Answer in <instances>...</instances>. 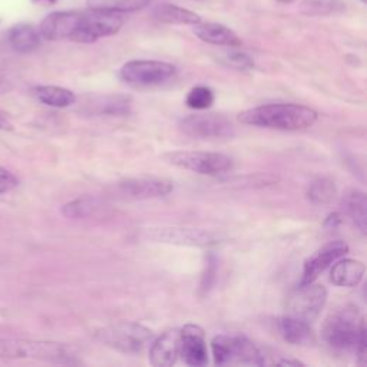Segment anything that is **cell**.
<instances>
[{
	"mask_svg": "<svg viewBox=\"0 0 367 367\" xmlns=\"http://www.w3.org/2000/svg\"><path fill=\"white\" fill-rule=\"evenodd\" d=\"M279 2H282V4H289V2H293V0H279Z\"/></svg>",
	"mask_w": 367,
	"mask_h": 367,
	"instance_id": "cell-35",
	"label": "cell"
},
{
	"mask_svg": "<svg viewBox=\"0 0 367 367\" xmlns=\"http://www.w3.org/2000/svg\"><path fill=\"white\" fill-rule=\"evenodd\" d=\"M194 33L198 39L210 44L229 46V48H237V46H241V39L239 37V35L233 29H229L221 23L200 22L194 25Z\"/></svg>",
	"mask_w": 367,
	"mask_h": 367,
	"instance_id": "cell-17",
	"label": "cell"
},
{
	"mask_svg": "<svg viewBox=\"0 0 367 367\" xmlns=\"http://www.w3.org/2000/svg\"><path fill=\"white\" fill-rule=\"evenodd\" d=\"M179 357V330L172 329L162 333L152 342L150 349V361L157 367H169Z\"/></svg>",
	"mask_w": 367,
	"mask_h": 367,
	"instance_id": "cell-15",
	"label": "cell"
},
{
	"mask_svg": "<svg viewBox=\"0 0 367 367\" xmlns=\"http://www.w3.org/2000/svg\"><path fill=\"white\" fill-rule=\"evenodd\" d=\"M275 364H282V366H304V363H301L299 360H290V359L279 360V361H275Z\"/></svg>",
	"mask_w": 367,
	"mask_h": 367,
	"instance_id": "cell-32",
	"label": "cell"
},
{
	"mask_svg": "<svg viewBox=\"0 0 367 367\" xmlns=\"http://www.w3.org/2000/svg\"><path fill=\"white\" fill-rule=\"evenodd\" d=\"M19 186L18 178L6 168L0 167V194H8Z\"/></svg>",
	"mask_w": 367,
	"mask_h": 367,
	"instance_id": "cell-30",
	"label": "cell"
},
{
	"mask_svg": "<svg viewBox=\"0 0 367 367\" xmlns=\"http://www.w3.org/2000/svg\"><path fill=\"white\" fill-rule=\"evenodd\" d=\"M356 356L360 364L366 363V321L361 317L360 318V329H359V339L356 343Z\"/></svg>",
	"mask_w": 367,
	"mask_h": 367,
	"instance_id": "cell-31",
	"label": "cell"
},
{
	"mask_svg": "<svg viewBox=\"0 0 367 367\" xmlns=\"http://www.w3.org/2000/svg\"><path fill=\"white\" fill-rule=\"evenodd\" d=\"M9 43L18 54H30L40 46L42 36L36 28L28 23L15 25L9 30Z\"/></svg>",
	"mask_w": 367,
	"mask_h": 367,
	"instance_id": "cell-19",
	"label": "cell"
},
{
	"mask_svg": "<svg viewBox=\"0 0 367 367\" xmlns=\"http://www.w3.org/2000/svg\"><path fill=\"white\" fill-rule=\"evenodd\" d=\"M214 100H215V95L211 88L208 86H195L193 88L188 95H187V100H186V104L188 108L191 109H195V111H205L208 108L212 107L214 104Z\"/></svg>",
	"mask_w": 367,
	"mask_h": 367,
	"instance_id": "cell-27",
	"label": "cell"
},
{
	"mask_svg": "<svg viewBox=\"0 0 367 367\" xmlns=\"http://www.w3.org/2000/svg\"><path fill=\"white\" fill-rule=\"evenodd\" d=\"M318 115L314 109L296 104H270L243 111L239 121L244 125L277 131H301L313 126Z\"/></svg>",
	"mask_w": 367,
	"mask_h": 367,
	"instance_id": "cell-2",
	"label": "cell"
},
{
	"mask_svg": "<svg viewBox=\"0 0 367 367\" xmlns=\"http://www.w3.org/2000/svg\"><path fill=\"white\" fill-rule=\"evenodd\" d=\"M164 160L178 168L187 169L200 175L217 176L233 169V160L219 152L201 151H175L164 155Z\"/></svg>",
	"mask_w": 367,
	"mask_h": 367,
	"instance_id": "cell-7",
	"label": "cell"
},
{
	"mask_svg": "<svg viewBox=\"0 0 367 367\" xmlns=\"http://www.w3.org/2000/svg\"><path fill=\"white\" fill-rule=\"evenodd\" d=\"M277 329L280 336L291 344L308 346L314 343V335L307 321L294 315L286 314L277 318Z\"/></svg>",
	"mask_w": 367,
	"mask_h": 367,
	"instance_id": "cell-16",
	"label": "cell"
},
{
	"mask_svg": "<svg viewBox=\"0 0 367 367\" xmlns=\"http://www.w3.org/2000/svg\"><path fill=\"white\" fill-rule=\"evenodd\" d=\"M98 208V201L94 198H78L75 201H71L62 207V214L66 218L79 219L86 218L94 214V211Z\"/></svg>",
	"mask_w": 367,
	"mask_h": 367,
	"instance_id": "cell-28",
	"label": "cell"
},
{
	"mask_svg": "<svg viewBox=\"0 0 367 367\" xmlns=\"http://www.w3.org/2000/svg\"><path fill=\"white\" fill-rule=\"evenodd\" d=\"M95 107L98 115L118 116L129 112L131 101L126 97H104V98H98Z\"/></svg>",
	"mask_w": 367,
	"mask_h": 367,
	"instance_id": "cell-26",
	"label": "cell"
},
{
	"mask_svg": "<svg viewBox=\"0 0 367 367\" xmlns=\"http://www.w3.org/2000/svg\"><path fill=\"white\" fill-rule=\"evenodd\" d=\"M0 359H32L54 363H71L73 354L62 343L25 339H0Z\"/></svg>",
	"mask_w": 367,
	"mask_h": 367,
	"instance_id": "cell-3",
	"label": "cell"
},
{
	"mask_svg": "<svg viewBox=\"0 0 367 367\" xmlns=\"http://www.w3.org/2000/svg\"><path fill=\"white\" fill-rule=\"evenodd\" d=\"M360 318L357 307L354 306H347L332 314L321 332L326 344L336 351H354L359 339Z\"/></svg>",
	"mask_w": 367,
	"mask_h": 367,
	"instance_id": "cell-5",
	"label": "cell"
},
{
	"mask_svg": "<svg viewBox=\"0 0 367 367\" xmlns=\"http://www.w3.org/2000/svg\"><path fill=\"white\" fill-rule=\"evenodd\" d=\"M336 193L335 182L326 176H320L308 186L307 198L314 205H326L335 200Z\"/></svg>",
	"mask_w": 367,
	"mask_h": 367,
	"instance_id": "cell-24",
	"label": "cell"
},
{
	"mask_svg": "<svg viewBox=\"0 0 367 367\" xmlns=\"http://www.w3.org/2000/svg\"><path fill=\"white\" fill-rule=\"evenodd\" d=\"M141 239L151 243L188 246V247H214L219 239L207 229L201 228H182V227H152L145 228Z\"/></svg>",
	"mask_w": 367,
	"mask_h": 367,
	"instance_id": "cell-8",
	"label": "cell"
},
{
	"mask_svg": "<svg viewBox=\"0 0 367 367\" xmlns=\"http://www.w3.org/2000/svg\"><path fill=\"white\" fill-rule=\"evenodd\" d=\"M179 129L197 140H222L234 135L231 121L217 114H195L182 118Z\"/></svg>",
	"mask_w": 367,
	"mask_h": 367,
	"instance_id": "cell-11",
	"label": "cell"
},
{
	"mask_svg": "<svg viewBox=\"0 0 367 367\" xmlns=\"http://www.w3.org/2000/svg\"><path fill=\"white\" fill-rule=\"evenodd\" d=\"M176 73V68L161 61H129L121 68V78L132 86H158Z\"/></svg>",
	"mask_w": 367,
	"mask_h": 367,
	"instance_id": "cell-9",
	"label": "cell"
},
{
	"mask_svg": "<svg viewBox=\"0 0 367 367\" xmlns=\"http://www.w3.org/2000/svg\"><path fill=\"white\" fill-rule=\"evenodd\" d=\"M179 356L184 363L201 367L208 363L205 332L197 325H187L179 330Z\"/></svg>",
	"mask_w": 367,
	"mask_h": 367,
	"instance_id": "cell-14",
	"label": "cell"
},
{
	"mask_svg": "<svg viewBox=\"0 0 367 367\" xmlns=\"http://www.w3.org/2000/svg\"><path fill=\"white\" fill-rule=\"evenodd\" d=\"M214 363L218 366H263L264 356L260 349L240 335H218L211 342Z\"/></svg>",
	"mask_w": 367,
	"mask_h": 367,
	"instance_id": "cell-4",
	"label": "cell"
},
{
	"mask_svg": "<svg viewBox=\"0 0 367 367\" xmlns=\"http://www.w3.org/2000/svg\"><path fill=\"white\" fill-rule=\"evenodd\" d=\"M327 301V290L325 286L308 283L299 287L287 299V314L301 318L307 323L315 320Z\"/></svg>",
	"mask_w": 367,
	"mask_h": 367,
	"instance_id": "cell-10",
	"label": "cell"
},
{
	"mask_svg": "<svg viewBox=\"0 0 367 367\" xmlns=\"http://www.w3.org/2000/svg\"><path fill=\"white\" fill-rule=\"evenodd\" d=\"M344 9L342 0H304L300 12L307 16H329Z\"/></svg>",
	"mask_w": 367,
	"mask_h": 367,
	"instance_id": "cell-25",
	"label": "cell"
},
{
	"mask_svg": "<svg viewBox=\"0 0 367 367\" xmlns=\"http://www.w3.org/2000/svg\"><path fill=\"white\" fill-rule=\"evenodd\" d=\"M347 253L349 246L340 240L332 241L317 250L304 263L300 284H308L315 282L321 272H325L330 265H333L337 260L343 258Z\"/></svg>",
	"mask_w": 367,
	"mask_h": 367,
	"instance_id": "cell-13",
	"label": "cell"
},
{
	"mask_svg": "<svg viewBox=\"0 0 367 367\" xmlns=\"http://www.w3.org/2000/svg\"><path fill=\"white\" fill-rule=\"evenodd\" d=\"M124 26L119 13L100 11H64L46 16L39 33L46 40H69L76 43H92L98 39L116 35Z\"/></svg>",
	"mask_w": 367,
	"mask_h": 367,
	"instance_id": "cell-1",
	"label": "cell"
},
{
	"mask_svg": "<svg viewBox=\"0 0 367 367\" xmlns=\"http://www.w3.org/2000/svg\"><path fill=\"white\" fill-rule=\"evenodd\" d=\"M152 16L167 25H197L201 22L200 15L195 12H191L188 9H184L181 6L172 5V4H161L154 8Z\"/></svg>",
	"mask_w": 367,
	"mask_h": 367,
	"instance_id": "cell-20",
	"label": "cell"
},
{
	"mask_svg": "<svg viewBox=\"0 0 367 367\" xmlns=\"http://www.w3.org/2000/svg\"><path fill=\"white\" fill-rule=\"evenodd\" d=\"M150 4L151 0H86L88 9L109 13L138 12L150 6Z\"/></svg>",
	"mask_w": 367,
	"mask_h": 367,
	"instance_id": "cell-22",
	"label": "cell"
},
{
	"mask_svg": "<svg viewBox=\"0 0 367 367\" xmlns=\"http://www.w3.org/2000/svg\"><path fill=\"white\" fill-rule=\"evenodd\" d=\"M360 2H361L363 5H366V2H367V0H360Z\"/></svg>",
	"mask_w": 367,
	"mask_h": 367,
	"instance_id": "cell-36",
	"label": "cell"
},
{
	"mask_svg": "<svg viewBox=\"0 0 367 367\" xmlns=\"http://www.w3.org/2000/svg\"><path fill=\"white\" fill-rule=\"evenodd\" d=\"M35 2H39V0H35ZM44 2H48V4H56V0H44Z\"/></svg>",
	"mask_w": 367,
	"mask_h": 367,
	"instance_id": "cell-34",
	"label": "cell"
},
{
	"mask_svg": "<svg viewBox=\"0 0 367 367\" xmlns=\"http://www.w3.org/2000/svg\"><path fill=\"white\" fill-rule=\"evenodd\" d=\"M225 62L240 71H248L254 68V61L244 52H231L225 56Z\"/></svg>",
	"mask_w": 367,
	"mask_h": 367,
	"instance_id": "cell-29",
	"label": "cell"
},
{
	"mask_svg": "<svg viewBox=\"0 0 367 367\" xmlns=\"http://www.w3.org/2000/svg\"><path fill=\"white\" fill-rule=\"evenodd\" d=\"M11 122L8 121V118L6 116H4L2 114H0V129H11Z\"/></svg>",
	"mask_w": 367,
	"mask_h": 367,
	"instance_id": "cell-33",
	"label": "cell"
},
{
	"mask_svg": "<svg viewBox=\"0 0 367 367\" xmlns=\"http://www.w3.org/2000/svg\"><path fill=\"white\" fill-rule=\"evenodd\" d=\"M174 184L164 178H128L116 184V191L131 200H154L171 194Z\"/></svg>",
	"mask_w": 367,
	"mask_h": 367,
	"instance_id": "cell-12",
	"label": "cell"
},
{
	"mask_svg": "<svg viewBox=\"0 0 367 367\" xmlns=\"http://www.w3.org/2000/svg\"><path fill=\"white\" fill-rule=\"evenodd\" d=\"M346 214L351 218L353 224L361 234H366V195L363 191L351 190L343 198Z\"/></svg>",
	"mask_w": 367,
	"mask_h": 367,
	"instance_id": "cell-23",
	"label": "cell"
},
{
	"mask_svg": "<svg viewBox=\"0 0 367 367\" xmlns=\"http://www.w3.org/2000/svg\"><path fill=\"white\" fill-rule=\"evenodd\" d=\"M152 337V330L135 321H121L98 332V339L104 344L128 354L141 353Z\"/></svg>",
	"mask_w": 367,
	"mask_h": 367,
	"instance_id": "cell-6",
	"label": "cell"
},
{
	"mask_svg": "<svg viewBox=\"0 0 367 367\" xmlns=\"http://www.w3.org/2000/svg\"><path fill=\"white\" fill-rule=\"evenodd\" d=\"M364 272L366 265L361 261L353 258H340L332 267L330 280L339 287H356L363 280Z\"/></svg>",
	"mask_w": 367,
	"mask_h": 367,
	"instance_id": "cell-18",
	"label": "cell"
},
{
	"mask_svg": "<svg viewBox=\"0 0 367 367\" xmlns=\"http://www.w3.org/2000/svg\"><path fill=\"white\" fill-rule=\"evenodd\" d=\"M33 94L39 102L54 108H68L76 102L72 90L55 85L37 86L33 89Z\"/></svg>",
	"mask_w": 367,
	"mask_h": 367,
	"instance_id": "cell-21",
	"label": "cell"
}]
</instances>
